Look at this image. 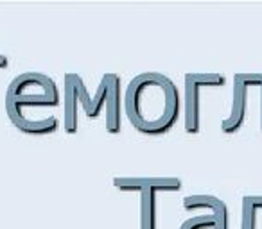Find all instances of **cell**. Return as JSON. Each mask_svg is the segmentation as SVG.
I'll return each instance as SVG.
<instances>
[{
	"label": "cell",
	"instance_id": "6da1fadb",
	"mask_svg": "<svg viewBox=\"0 0 262 229\" xmlns=\"http://www.w3.org/2000/svg\"><path fill=\"white\" fill-rule=\"evenodd\" d=\"M124 110L138 133L147 136L165 135L182 114L178 86L163 73H140L128 84Z\"/></svg>",
	"mask_w": 262,
	"mask_h": 229
},
{
	"label": "cell",
	"instance_id": "7a4b0ae2",
	"mask_svg": "<svg viewBox=\"0 0 262 229\" xmlns=\"http://www.w3.org/2000/svg\"><path fill=\"white\" fill-rule=\"evenodd\" d=\"M65 93H63V127L67 135L78 133V106H83L88 118L99 116L103 106H106V133L119 135L122 127V100H121V77L117 73H105L95 92L90 97L86 84L78 73H65Z\"/></svg>",
	"mask_w": 262,
	"mask_h": 229
},
{
	"label": "cell",
	"instance_id": "3957f363",
	"mask_svg": "<svg viewBox=\"0 0 262 229\" xmlns=\"http://www.w3.org/2000/svg\"><path fill=\"white\" fill-rule=\"evenodd\" d=\"M59 104V92L56 83H51L47 88L40 92L38 95L27 93L26 88L22 86V83L18 81V77H15L11 81L9 88L5 92V113L9 116L11 124L15 125L16 129L29 136H43L51 135L54 131H58L59 122L54 116L43 120H27L22 114V108H52V106Z\"/></svg>",
	"mask_w": 262,
	"mask_h": 229
},
{
	"label": "cell",
	"instance_id": "277c9868",
	"mask_svg": "<svg viewBox=\"0 0 262 229\" xmlns=\"http://www.w3.org/2000/svg\"><path fill=\"white\" fill-rule=\"evenodd\" d=\"M226 83L225 75L217 72H189L185 73V133L198 135L201 127V108L199 95L201 90L209 86H223Z\"/></svg>",
	"mask_w": 262,
	"mask_h": 229
},
{
	"label": "cell",
	"instance_id": "5b68a950",
	"mask_svg": "<svg viewBox=\"0 0 262 229\" xmlns=\"http://www.w3.org/2000/svg\"><path fill=\"white\" fill-rule=\"evenodd\" d=\"M262 84V72H239L234 77V102H232V111L223 122H221V131L225 135H234L241 129L246 122L248 113V95L253 86L261 88Z\"/></svg>",
	"mask_w": 262,
	"mask_h": 229
},
{
	"label": "cell",
	"instance_id": "8992f818",
	"mask_svg": "<svg viewBox=\"0 0 262 229\" xmlns=\"http://www.w3.org/2000/svg\"><path fill=\"white\" fill-rule=\"evenodd\" d=\"M113 186L121 192H138L158 188L160 192H180L182 179L178 177H115Z\"/></svg>",
	"mask_w": 262,
	"mask_h": 229
},
{
	"label": "cell",
	"instance_id": "52a82bcc",
	"mask_svg": "<svg viewBox=\"0 0 262 229\" xmlns=\"http://www.w3.org/2000/svg\"><path fill=\"white\" fill-rule=\"evenodd\" d=\"M183 208L187 211H198V209H209L214 213L217 220V229H230V211L223 199L215 195H207V193H198V195H189L183 199Z\"/></svg>",
	"mask_w": 262,
	"mask_h": 229
},
{
	"label": "cell",
	"instance_id": "ba28073f",
	"mask_svg": "<svg viewBox=\"0 0 262 229\" xmlns=\"http://www.w3.org/2000/svg\"><path fill=\"white\" fill-rule=\"evenodd\" d=\"M158 188L140 192V229H157V193Z\"/></svg>",
	"mask_w": 262,
	"mask_h": 229
},
{
	"label": "cell",
	"instance_id": "9c48e42d",
	"mask_svg": "<svg viewBox=\"0 0 262 229\" xmlns=\"http://www.w3.org/2000/svg\"><path fill=\"white\" fill-rule=\"evenodd\" d=\"M261 209H262V195H244L242 197L241 229H257Z\"/></svg>",
	"mask_w": 262,
	"mask_h": 229
},
{
	"label": "cell",
	"instance_id": "30bf717a",
	"mask_svg": "<svg viewBox=\"0 0 262 229\" xmlns=\"http://www.w3.org/2000/svg\"><path fill=\"white\" fill-rule=\"evenodd\" d=\"M180 229H217V220L214 213L210 215H196L192 219H187Z\"/></svg>",
	"mask_w": 262,
	"mask_h": 229
},
{
	"label": "cell",
	"instance_id": "8fae6325",
	"mask_svg": "<svg viewBox=\"0 0 262 229\" xmlns=\"http://www.w3.org/2000/svg\"><path fill=\"white\" fill-rule=\"evenodd\" d=\"M261 131H262V84H261Z\"/></svg>",
	"mask_w": 262,
	"mask_h": 229
}]
</instances>
